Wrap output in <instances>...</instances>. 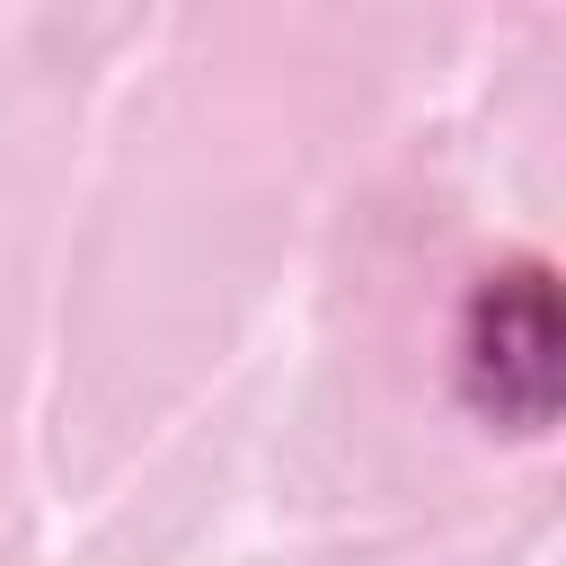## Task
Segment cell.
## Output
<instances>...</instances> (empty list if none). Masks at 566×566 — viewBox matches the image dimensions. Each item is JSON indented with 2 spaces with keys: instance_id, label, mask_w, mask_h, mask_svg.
<instances>
[{
  "instance_id": "cell-1",
  "label": "cell",
  "mask_w": 566,
  "mask_h": 566,
  "mask_svg": "<svg viewBox=\"0 0 566 566\" xmlns=\"http://www.w3.org/2000/svg\"><path fill=\"white\" fill-rule=\"evenodd\" d=\"M557 380H566V318H557V274L539 256H513L478 274L460 310V398L469 416L504 433H548L557 424Z\"/></svg>"
}]
</instances>
